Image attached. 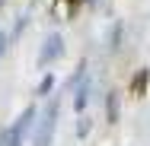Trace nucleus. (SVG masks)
<instances>
[{
  "label": "nucleus",
  "mask_w": 150,
  "mask_h": 146,
  "mask_svg": "<svg viewBox=\"0 0 150 146\" xmlns=\"http://www.w3.org/2000/svg\"><path fill=\"white\" fill-rule=\"evenodd\" d=\"M54 127H58V102H48V105L42 108V115H38V127H35L32 146H51Z\"/></svg>",
  "instance_id": "obj_2"
},
{
  "label": "nucleus",
  "mask_w": 150,
  "mask_h": 146,
  "mask_svg": "<svg viewBox=\"0 0 150 146\" xmlns=\"http://www.w3.org/2000/svg\"><path fill=\"white\" fill-rule=\"evenodd\" d=\"M61 54H64V38H61L58 32H51V35L45 38L42 51H38V67H51Z\"/></svg>",
  "instance_id": "obj_3"
},
{
  "label": "nucleus",
  "mask_w": 150,
  "mask_h": 146,
  "mask_svg": "<svg viewBox=\"0 0 150 146\" xmlns=\"http://www.w3.org/2000/svg\"><path fill=\"white\" fill-rule=\"evenodd\" d=\"M35 117H38V111H35V105H29L6 130H0V146H23V140H26V133H29Z\"/></svg>",
  "instance_id": "obj_1"
},
{
  "label": "nucleus",
  "mask_w": 150,
  "mask_h": 146,
  "mask_svg": "<svg viewBox=\"0 0 150 146\" xmlns=\"http://www.w3.org/2000/svg\"><path fill=\"white\" fill-rule=\"evenodd\" d=\"M144 80H147V73H141V76L134 80V92H141V89H144Z\"/></svg>",
  "instance_id": "obj_6"
},
{
  "label": "nucleus",
  "mask_w": 150,
  "mask_h": 146,
  "mask_svg": "<svg viewBox=\"0 0 150 146\" xmlns=\"http://www.w3.org/2000/svg\"><path fill=\"white\" fill-rule=\"evenodd\" d=\"M54 86V76H51V73H48V76H45V80H42V86H38V92H42V95H45V92H48V89Z\"/></svg>",
  "instance_id": "obj_5"
},
{
  "label": "nucleus",
  "mask_w": 150,
  "mask_h": 146,
  "mask_svg": "<svg viewBox=\"0 0 150 146\" xmlns=\"http://www.w3.org/2000/svg\"><path fill=\"white\" fill-rule=\"evenodd\" d=\"M77 83H80V86L74 89V108L83 111V108H86V98H90V76L83 73V67H80V73H77Z\"/></svg>",
  "instance_id": "obj_4"
},
{
  "label": "nucleus",
  "mask_w": 150,
  "mask_h": 146,
  "mask_svg": "<svg viewBox=\"0 0 150 146\" xmlns=\"http://www.w3.org/2000/svg\"><path fill=\"white\" fill-rule=\"evenodd\" d=\"M3 45H6V41H3V32H0V54H3Z\"/></svg>",
  "instance_id": "obj_7"
}]
</instances>
